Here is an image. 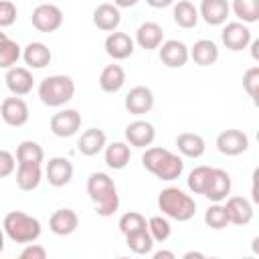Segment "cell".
<instances>
[{"instance_id": "cell-1", "label": "cell", "mask_w": 259, "mask_h": 259, "mask_svg": "<svg viewBox=\"0 0 259 259\" xmlns=\"http://www.w3.org/2000/svg\"><path fill=\"white\" fill-rule=\"evenodd\" d=\"M142 166L152 172L156 178L172 182L176 178H180L182 170H184V162L178 154L160 148V146H148L146 152L142 154Z\"/></svg>"}, {"instance_id": "cell-2", "label": "cell", "mask_w": 259, "mask_h": 259, "mask_svg": "<svg viewBox=\"0 0 259 259\" xmlns=\"http://www.w3.org/2000/svg\"><path fill=\"white\" fill-rule=\"evenodd\" d=\"M87 194L95 204L99 217H111L119 208V194L115 182L105 172H93L87 178Z\"/></svg>"}, {"instance_id": "cell-3", "label": "cell", "mask_w": 259, "mask_h": 259, "mask_svg": "<svg viewBox=\"0 0 259 259\" xmlns=\"http://www.w3.org/2000/svg\"><path fill=\"white\" fill-rule=\"evenodd\" d=\"M158 208L168 219H174L178 223H186L196 212V202L190 194L176 186H168L158 194Z\"/></svg>"}, {"instance_id": "cell-4", "label": "cell", "mask_w": 259, "mask_h": 259, "mask_svg": "<svg viewBox=\"0 0 259 259\" xmlns=\"http://www.w3.org/2000/svg\"><path fill=\"white\" fill-rule=\"evenodd\" d=\"M2 229H4V235L14 241V243H20V245H26V243H34L38 237H40V221L22 212V210H10L6 217H4V223H2Z\"/></svg>"}, {"instance_id": "cell-5", "label": "cell", "mask_w": 259, "mask_h": 259, "mask_svg": "<svg viewBox=\"0 0 259 259\" xmlns=\"http://www.w3.org/2000/svg\"><path fill=\"white\" fill-rule=\"evenodd\" d=\"M75 95V81L69 75H49L38 83V97L49 107H61Z\"/></svg>"}, {"instance_id": "cell-6", "label": "cell", "mask_w": 259, "mask_h": 259, "mask_svg": "<svg viewBox=\"0 0 259 259\" xmlns=\"http://www.w3.org/2000/svg\"><path fill=\"white\" fill-rule=\"evenodd\" d=\"M32 26L40 32H55L63 24V10L55 4H38L32 10Z\"/></svg>"}, {"instance_id": "cell-7", "label": "cell", "mask_w": 259, "mask_h": 259, "mask_svg": "<svg viewBox=\"0 0 259 259\" xmlns=\"http://www.w3.org/2000/svg\"><path fill=\"white\" fill-rule=\"evenodd\" d=\"M221 40L223 45L229 49V51H243L249 47V42L253 40L251 38V30L245 22L237 20V22H227L221 30Z\"/></svg>"}, {"instance_id": "cell-8", "label": "cell", "mask_w": 259, "mask_h": 259, "mask_svg": "<svg viewBox=\"0 0 259 259\" xmlns=\"http://www.w3.org/2000/svg\"><path fill=\"white\" fill-rule=\"evenodd\" d=\"M49 125L57 138H71L81 127V113L77 109H61L53 113Z\"/></svg>"}, {"instance_id": "cell-9", "label": "cell", "mask_w": 259, "mask_h": 259, "mask_svg": "<svg viewBox=\"0 0 259 259\" xmlns=\"http://www.w3.org/2000/svg\"><path fill=\"white\" fill-rule=\"evenodd\" d=\"M0 115L4 119V123L12 125V127H20L28 121L30 117V111H28V105L22 97L18 95H12V97H6L0 105Z\"/></svg>"}, {"instance_id": "cell-10", "label": "cell", "mask_w": 259, "mask_h": 259, "mask_svg": "<svg viewBox=\"0 0 259 259\" xmlns=\"http://www.w3.org/2000/svg\"><path fill=\"white\" fill-rule=\"evenodd\" d=\"M158 55H160V61L168 67V69H180L188 63V47L182 42V40H176V38H170V40H162V45L158 47Z\"/></svg>"}, {"instance_id": "cell-11", "label": "cell", "mask_w": 259, "mask_h": 259, "mask_svg": "<svg viewBox=\"0 0 259 259\" xmlns=\"http://www.w3.org/2000/svg\"><path fill=\"white\" fill-rule=\"evenodd\" d=\"M217 148L225 156H239L249 148V136L241 130H225L217 136Z\"/></svg>"}, {"instance_id": "cell-12", "label": "cell", "mask_w": 259, "mask_h": 259, "mask_svg": "<svg viewBox=\"0 0 259 259\" xmlns=\"http://www.w3.org/2000/svg\"><path fill=\"white\" fill-rule=\"evenodd\" d=\"M125 109L134 115H144L148 111H152L154 107V93L150 87L146 85H136L130 89V93L125 95V101H123Z\"/></svg>"}, {"instance_id": "cell-13", "label": "cell", "mask_w": 259, "mask_h": 259, "mask_svg": "<svg viewBox=\"0 0 259 259\" xmlns=\"http://www.w3.org/2000/svg\"><path fill=\"white\" fill-rule=\"evenodd\" d=\"M45 176L49 180L51 186H67L73 178V164L69 158H63V156H55L47 162V168H45Z\"/></svg>"}, {"instance_id": "cell-14", "label": "cell", "mask_w": 259, "mask_h": 259, "mask_svg": "<svg viewBox=\"0 0 259 259\" xmlns=\"http://www.w3.org/2000/svg\"><path fill=\"white\" fill-rule=\"evenodd\" d=\"M134 47H136L134 38L127 32H121V30H113L105 38V53L113 61H123V59L132 57Z\"/></svg>"}, {"instance_id": "cell-15", "label": "cell", "mask_w": 259, "mask_h": 259, "mask_svg": "<svg viewBox=\"0 0 259 259\" xmlns=\"http://www.w3.org/2000/svg\"><path fill=\"white\" fill-rule=\"evenodd\" d=\"M4 81H6L8 91H10L12 95H18V97L28 95V93L32 91V85H34L32 73H30L26 67H16V65L10 67V69H6Z\"/></svg>"}, {"instance_id": "cell-16", "label": "cell", "mask_w": 259, "mask_h": 259, "mask_svg": "<svg viewBox=\"0 0 259 259\" xmlns=\"http://www.w3.org/2000/svg\"><path fill=\"white\" fill-rule=\"evenodd\" d=\"M154 138H156V130L146 119H136V121L127 123V127H125V140L134 148H148V146H152Z\"/></svg>"}, {"instance_id": "cell-17", "label": "cell", "mask_w": 259, "mask_h": 259, "mask_svg": "<svg viewBox=\"0 0 259 259\" xmlns=\"http://www.w3.org/2000/svg\"><path fill=\"white\" fill-rule=\"evenodd\" d=\"M229 14H231V4L227 0H202L198 8V16L210 26L225 24Z\"/></svg>"}, {"instance_id": "cell-18", "label": "cell", "mask_w": 259, "mask_h": 259, "mask_svg": "<svg viewBox=\"0 0 259 259\" xmlns=\"http://www.w3.org/2000/svg\"><path fill=\"white\" fill-rule=\"evenodd\" d=\"M225 210H227L229 223H233L237 227H245V225H249L253 221V204L245 196H231V198H227Z\"/></svg>"}, {"instance_id": "cell-19", "label": "cell", "mask_w": 259, "mask_h": 259, "mask_svg": "<svg viewBox=\"0 0 259 259\" xmlns=\"http://www.w3.org/2000/svg\"><path fill=\"white\" fill-rule=\"evenodd\" d=\"M77 227H79V217L73 208H59L49 219V229L59 237L73 235L77 231Z\"/></svg>"}, {"instance_id": "cell-20", "label": "cell", "mask_w": 259, "mask_h": 259, "mask_svg": "<svg viewBox=\"0 0 259 259\" xmlns=\"http://www.w3.org/2000/svg\"><path fill=\"white\" fill-rule=\"evenodd\" d=\"M121 22V12L115 4H99L95 10H93V24L99 28V30H105V32H113L117 30Z\"/></svg>"}, {"instance_id": "cell-21", "label": "cell", "mask_w": 259, "mask_h": 259, "mask_svg": "<svg viewBox=\"0 0 259 259\" xmlns=\"http://www.w3.org/2000/svg\"><path fill=\"white\" fill-rule=\"evenodd\" d=\"M162 40H164V30H162V26H160L158 22L148 20V22H142V24L138 26V30H136V40H134V42H138L144 51H154V49H158V47L162 45Z\"/></svg>"}, {"instance_id": "cell-22", "label": "cell", "mask_w": 259, "mask_h": 259, "mask_svg": "<svg viewBox=\"0 0 259 259\" xmlns=\"http://www.w3.org/2000/svg\"><path fill=\"white\" fill-rule=\"evenodd\" d=\"M231 186H233V182H231L229 172L223 168H212V180H210L204 196L210 202H223L231 194Z\"/></svg>"}, {"instance_id": "cell-23", "label": "cell", "mask_w": 259, "mask_h": 259, "mask_svg": "<svg viewBox=\"0 0 259 259\" xmlns=\"http://www.w3.org/2000/svg\"><path fill=\"white\" fill-rule=\"evenodd\" d=\"M107 144V138H105V132L99 130V127H89L85 130L79 140H77V150L83 154V156H97Z\"/></svg>"}, {"instance_id": "cell-24", "label": "cell", "mask_w": 259, "mask_h": 259, "mask_svg": "<svg viewBox=\"0 0 259 259\" xmlns=\"http://www.w3.org/2000/svg\"><path fill=\"white\" fill-rule=\"evenodd\" d=\"M188 57L200 67H210L219 61V47L208 38H200L192 45V49H188Z\"/></svg>"}, {"instance_id": "cell-25", "label": "cell", "mask_w": 259, "mask_h": 259, "mask_svg": "<svg viewBox=\"0 0 259 259\" xmlns=\"http://www.w3.org/2000/svg\"><path fill=\"white\" fill-rule=\"evenodd\" d=\"M22 59H24V63H26L30 69H45V67L51 63L53 53H51V49H49L45 42L34 40V42H28V45L22 49Z\"/></svg>"}, {"instance_id": "cell-26", "label": "cell", "mask_w": 259, "mask_h": 259, "mask_svg": "<svg viewBox=\"0 0 259 259\" xmlns=\"http://www.w3.org/2000/svg\"><path fill=\"white\" fill-rule=\"evenodd\" d=\"M176 148L182 156L186 158H200L206 152V142L202 136L192 134V132H184L176 138Z\"/></svg>"}, {"instance_id": "cell-27", "label": "cell", "mask_w": 259, "mask_h": 259, "mask_svg": "<svg viewBox=\"0 0 259 259\" xmlns=\"http://www.w3.org/2000/svg\"><path fill=\"white\" fill-rule=\"evenodd\" d=\"M105 164L113 170H123L130 164L132 150L125 142H111L109 146L105 144Z\"/></svg>"}, {"instance_id": "cell-28", "label": "cell", "mask_w": 259, "mask_h": 259, "mask_svg": "<svg viewBox=\"0 0 259 259\" xmlns=\"http://www.w3.org/2000/svg\"><path fill=\"white\" fill-rule=\"evenodd\" d=\"M42 180V170H40V164H18L16 168V184L20 190H34L38 188Z\"/></svg>"}, {"instance_id": "cell-29", "label": "cell", "mask_w": 259, "mask_h": 259, "mask_svg": "<svg viewBox=\"0 0 259 259\" xmlns=\"http://www.w3.org/2000/svg\"><path fill=\"white\" fill-rule=\"evenodd\" d=\"M174 22L180 28H194L198 24V8L190 2V0H178L174 2V10H172Z\"/></svg>"}, {"instance_id": "cell-30", "label": "cell", "mask_w": 259, "mask_h": 259, "mask_svg": "<svg viewBox=\"0 0 259 259\" xmlns=\"http://www.w3.org/2000/svg\"><path fill=\"white\" fill-rule=\"evenodd\" d=\"M125 83V71L121 65H107L99 75V87L105 93H117Z\"/></svg>"}, {"instance_id": "cell-31", "label": "cell", "mask_w": 259, "mask_h": 259, "mask_svg": "<svg viewBox=\"0 0 259 259\" xmlns=\"http://www.w3.org/2000/svg\"><path fill=\"white\" fill-rule=\"evenodd\" d=\"M45 150L32 140H24L16 146V164H42Z\"/></svg>"}, {"instance_id": "cell-32", "label": "cell", "mask_w": 259, "mask_h": 259, "mask_svg": "<svg viewBox=\"0 0 259 259\" xmlns=\"http://www.w3.org/2000/svg\"><path fill=\"white\" fill-rule=\"evenodd\" d=\"M125 237V245L132 253L136 255H148L152 253L154 249V239L152 235L148 233V229H140V231H134V233H127L123 235Z\"/></svg>"}, {"instance_id": "cell-33", "label": "cell", "mask_w": 259, "mask_h": 259, "mask_svg": "<svg viewBox=\"0 0 259 259\" xmlns=\"http://www.w3.org/2000/svg\"><path fill=\"white\" fill-rule=\"evenodd\" d=\"M212 180V168L210 166H196L190 170L188 178H186V184H188V190L194 192V194H204L208 184Z\"/></svg>"}, {"instance_id": "cell-34", "label": "cell", "mask_w": 259, "mask_h": 259, "mask_svg": "<svg viewBox=\"0 0 259 259\" xmlns=\"http://www.w3.org/2000/svg\"><path fill=\"white\" fill-rule=\"evenodd\" d=\"M231 10L245 24L259 20V0H233Z\"/></svg>"}, {"instance_id": "cell-35", "label": "cell", "mask_w": 259, "mask_h": 259, "mask_svg": "<svg viewBox=\"0 0 259 259\" xmlns=\"http://www.w3.org/2000/svg\"><path fill=\"white\" fill-rule=\"evenodd\" d=\"M204 225L212 231H223L229 225V217L227 210L221 202H212L206 210H204Z\"/></svg>"}, {"instance_id": "cell-36", "label": "cell", "mask_w": 259, "mask_h": 259, "mask_svg": "<svg viewBox=\"0 0 259 259\" xmlns=\"http://www.w3.org/2000/svg\"><path fill=\"white\" fill-rule=\"evenodd\" d=\"M22 57V49L16 40L6 38L0 45V69H10L16 65V61Z\"/></svg>"}, {"instance_id": "cell-37", "label": "cell", "mask_w": 259, "mask_h": 259, "mask_svg": "<svg viewBox=\"0 0 259 259\" xmlns=\"http://www.w3.org/2000/svg\"><path fill=\"white\" fill-rule=\"evenodd\" d=\"M148 233L152 235L154 243H164V241L170 239L172 227H170L168 219H164V217H152V219H148Z\"/></svg>"}, {"instance_id": "cell-38", "label": "cell", "mask_w": 259, "mask_h": 259, "mask_svg": "<svg viewBox=\"0 0 259 259\" xmlns=\"http://www.w3.org/2000/svg\"><path fill=\"white\" fill-rule=\"evenodd\" d=\"M117 227H119V231H121L123 235H127V233L140 231V229H148V221H146V217H144L142 212L130 210V212L121 214V219H119Z\"/></svg>"}, {"instance_id": "cell-39", "label": "cell", "mask_w": 259, "mask_h": 259, "mask_svg": "<svg viewBox=\"0 0 259 259\" xmlns=\"http://www.w3.org/2000/svg\"><path fill=\"white\" fill-rule=\"evenodd\" d=\"M243 89L247 91V95L255 101L257 99V89H259V67H251L245 71L243 75Z\"/></svg>"}, {"instance_id": "cell-40", "label": "cell", "mask_w": 259, "mask_h": 259, "mask_svg": "<svg viewBox=\"0 0 259 259\" xmlns=\"http://www.w3.org/2000/svg\"><path fill=\"white\" fill-rule=\"evenodd\" d=\"M16 6L14 2L10 0H0V28H6V26H12L14 20H16Z\"/></svg>"}, {"instance_id": "cell-41", "label": "cell", "mask_w": 259, "mask_h": 259, "mask_svg": "<svg viewBox=\"0 0 259 259\" xmlns=\"http://www.w3.org/2000/svg\"><path fill=\"white\" fill-rule=\"evenodd\" d=\"M14 168H16V158L8 150H0V178L10 176Z\"/></svg>"}, {"instance_id": "cell-42", "label": "cell", "mask_w": 259, "mask_h": 259, "mask_svg": "<svg viewBox=\"0 0 259 259\" xmlns=\"http://www.w3.org/2000/svg\"><path fill=\"white\" fill-rule=\"evenodd\" d=\"M47 249L38 243H26V247L20 251V259H45Z\"/></svg>"}, {"instance_id": "cell-43", "label": "cell", "mask_w": 259, "mask_h": 259, "mask_svg": "<svg viewBox=\"0 0 259 259\" xmlns=\"http://www.w3.org/2000/svg\"><path fill=\"white\" fill-rule=\"evenodd\" d=\"M152 8H168V6H172L176 0H146Z\"/></svg>"}, {"instance_id": "cell-44", "label": "cell", "mask_w": 259, "mask_h": 259, "mask_svg": "<svg viewBox=\"0 0 259 259\" xmlns=\"http://www.w3.org/2000/svg\"><path fill=\"white\" fill-rule=\"evenodd\" d=\"M152 257H154V259H174L176 255H174L172 251H164V249H162V251H156V253H152Z\"/></svg>"}, {"instance_id": "cell-45", "label": "cell", "mask_w": 259, "mask_h": 259, "mask_svg": "<svg viewBox=\"0 0 259 259\" xmlns=\"http://www.w3.org/2000/svg\"><path fill=\"white\" fill-rule=\"evenodd\" d=\"M140 0H113V4L117 6V8H132V6H136Z\"/></svg>"}, {"instance_id": "cell-46", "label": "cell", "mask_w": 259, "mask_h": 259, "mask_svg": "<svg viewBox=\"0 0 259 259\" xmlns=\"http://www.w3.org/2000/svg\"><path fill=\"white\" fill-rule=\"evenodd\" d=\"M249 45H251V55H253V59L257 61V59H259V55H257V49H259V40H251Z\"/></svg>"}, {"instance_id": "cell-47", "label": "cell", "mask_w": 259, "mask_h": 259, "mask_svg": "<svg viewBox=\"0 0 259 259\" xmlns=\"http://www.w3.org/2000/svg\"><path fill=\"white\" fill-rule=\"evenodd\" d=\"M192 257L202 259V257H204V253H198V251H188V253H184V259H192Z\"/></svg>"}, {"instance_id": "cell-48", "label": "cell", "mask_w": 259, "mask_h": 259, "mask_svg": "<svg viewBox=\"0 0 259 259\" xmlns=\"http://www.w3.org/2000/svg\"><path fill=\"white\" fill-rule=\"evenodd\" d=\"M4 239H6V235H4V229L0 227V253L4 251Z\"/></svg>"}, {"instance_id": "cell-49", "label": "cell", "mask_w": 259, "mask_h": 259, "mask_svg": "<svg viewBox=\"0 0 259 259\" xmlns=\"http://www.w3.org/2000/svg\"><path fill=\"white\" fill-rule=\"evenodd\" d=\"M6 38H8V34H6V32H2V28H0V45H2Z\"/></svg>"}]
</instances>
